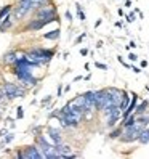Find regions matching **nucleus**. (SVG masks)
<instances>
[{
  "label": "nucleus",
  "mask_w": 149,
  "mask_h": 159,
  "mask_svg": "<svg viewBox=\"0 0 149 159\" xmlns=\"http://www.w3.org/2000/svg\"><path fill=\"white\" fill-rule=\"evenodd\" d=\"M31 2H32V5H34V10H37L39 7H42V5L48 3L50 0H31Z\"/></svg>",
  "instance_id": "nucleus-25"
},
{
  "label": "nucleus",
  "mask_w": 149,
  "mask_h": 159,
  "mask_svg": "<svg viewBox=\"0 0 149 159\" xmlns=\"http://www.w3.org/2000/svg\"><path fill=\"white\" fill-rule=\"evenodd\" d=\"M130 100H131V95H130V92H127V90H124V93H122V100H120V105H119V108L122 109V112L128 108V105H130Z\"/></svg>",
  "instance_id": "nucleus-17"
},
{
  "label": "nucleus",
  "mask_w": 149,
  "mask_h": 159,
  "mask_svg": "<svg viewBox=\"0 0 149 159\" xmlns=\"http://www.w3.org/2000/svg\"><path fill=\"white\" fill-rule=\"evenodd\" d=\"M95 67H96V69H101V71L109 69V66H107L106 63H101V61H95Z\"/></svg>",
  "instance_id": "nucleus-26"
},
{
  "label": "nucleus",
  "mask_w": 149,
  "mask_h": 159,
  "mask_svg": "<svg viewBox=\"0 0 149 159\" xmlns=\"http://www.w3.org/2000/svg\"><path fill=\"white\" fill-rule=\"evenodd\" d=\"M109 105V88H100L95 90V111L101 112L103 108Z\"/></svg>",
  "instance_id": "nucleus-5"
},
{
  "label": "nucleus",
  "mask_w": 149,
  "mask_h": 159,
  "mask_svg": "<svg viewBox=\"0 0 149 159\" xmlns=\"http://www.w3.org/2000/svg\"><path fill=\"white\" fill-rule=\"evenodd\" d=\"M47 133H48V137H50V140H51V143H53V145L63 143V133H61L59 129L48 126V127H47Z\"/></svg>",
  "instance_id": "nucleus-8"
},
{
  "label": "nucleus",
  "mask_w": 149,
  "mask_h": 159,
  "mask_svg": "<svg viewBox=\"0 0 149 159\" xmlns=\"http://www.w3.org/2000/svg\"><path fill=\"white\" fill-rule=\"evenodd\" d=\"M101 24H103V19H96V21H95V29H98Z\"/></svg>",
  "instance_id": "nucleus-40"
},
{
  "label": "nucleus",
  "mask_w": 149,
  "mask_h": 159,
  "mask_svg": "<svg viewBox=\"0 0 149 159\" xmlns=\"http://www.w3.org/2000/svg\"><path fill=\"white\" fill-rule=\"evenodd\" d=\"M147 45H149V43H147Z\"/></svg>",
  "instance_id": "nucleus-50"
},
{
  "label": "nucleus",
  "mask_w": 149,
  "mask_h": 159,
  "mask_svg": "<svg viewBox=\"0 0 149 159\" xmlns=\"http://www.w3.org/2000/svg\"><path fill=\"white\" fill-rule=\"evenodd\" d=\"M42 37L47 39V40H58V39L61 37V29L58 27V29H53V31H50V32H45V34H42Z\"/></svg>",
  "instance_id": "nucleus-18"
},
{
  "label": "nucleus",
  "mask_w": 149,
  "mask_h": 159,
  "mask_svg": "<svg viewBox=\"0 0 149 159\" xmlns=\"http://www.w3.org/2000/svg\"><path fill=\"white\" fill-rule=\"evenodd\" d=\"M3 100H5V96H3V93H2V92H0V103H2Z\"/></svg>",
  "instance_id": "nucleus-47"
},
{
  "label": "nucleus",
  "mask_w": 149,
  "mask_h": 159,
  "mask_svg": "<svg viewBox=\"0 0 149 159\" xmlns=\"http://www.w3.org/2000/svg\"><path fill=\"white\" fill-rule=\"evenodd\" d=\"M117 15L120 16V18H122V16H125V11H124V8H122V7H120V8L117 10Z\"/></svg>",
  "instance_id": "nucleus-39"
},
{
  "label": "nucleus",
  "mask_w": 149,
  "mask_h": 159,
  "mask_svg": "<svg viewBox=\"0 0 149 159\" xmlns=\"http://www.w3.org/2000/svg\"><path fill=\"white\" fill-rule=\"evenodd\" d=\"M116 27H119V29H122L124 27V24H122V21H116V24H114Z\"/></svg>",
  "instance_id": "nucleus-44"
},
{
  "label": "nucleus",
  "mask_w": 149,
  "mask_h": 159,
  "mask_svg": "<svg viewBox=\"0 0 149 159\" xmlns=\"http://www.w3.org/2000/svg\"><path fill=\"white\" fill-rule=\"evenodd\" d=\"M138 143H140V145H149V126L143 129V132L140 133Z\"/></svg>",
  "instance_id": "nucleus-19"
},
{
  "label": "nucleus",
  "mask_w": 149,
  "mask_h": 159,
  "mask_svg": "<svg viewBox=\"0 0 149 159\" xmlns=\"http://www.w3.org/2000/svg\"><path fill=\"white\" fill-rule=\"evenodd\" d=\"M83 79H85V81H90V79H91V74H87V76H85Z\"/></svg>",
  "instance_id": "nucleus-48"
},
{
  "label": "nucleus",
  "mask_w": 149,
  "mask_h": 159,
  "mask_svg": "<svg viewBox=\"0 0 149 159\" xmlns=\"http://www.w3.org/2000/svg\"><path fill=\"white\" fill-rule=\"evenodd\" d=\"M11 11H13V5H3V7L0 8V22H2V19L7 15H10Z\"/></svg>",
  "instance_id": "nucleus-21"
},
{
  "label": "nucleus",
  "mask_w": 149,
  "mask_h": 159,
  "mask_svg": "<svg viewBox=\"0 0 149 159\" xmlns=\"http://www.w3.org/2000/svg\"><path fill=\"white\" fill-rule=\"evenodd\" d=\"M124 7H125V8H130V7H131V0H125V2H124Z\"/></svg>",
  "instance_id": "nucleus-42"
},
{
  "label": "nucleus",
  "mask_w": 149,
  "mask_h": 159,
  "mask_svg": "<svg viewBox=\"0 0 149 159\" xmlns=\"http://www.w3.org/2000/svg\"><path fill=\"white\" fill-rule=\"evenodd\" d=\"M80 55L82 56H87V55H90V50L85 47V48H80Z\"/></svg>",
  "instance_id": "nucleus-36"
},
{
  "label": "nucleus",
  "mask_w": 149,
  "mask_h": 159,
  "mask_svg": "<svg viewBox=\"0 0 149 159\" xmlns=\"http://www.w3.org/2000/svg\"><path fill=\"white\" fill-rule=\"evenodd\" d=\"M144 112H149V100H140L138 105H136L135 114L140 116V114H144Z\"/></svg>",
  "instance_id": "nucleus-14"
},
{
  "label": "nucleus",
  "mask_w": 149,
  "mask_h": 159,
  "mask_svg": "<svg viewBox=\"0 0 149 159\" xmlns=\"http://www.w3.org/2000/svg\"><path fill=\"white\" fill-rule=\"evenodd\" d=\"M83 96H85V103H87V108L95 109V90H87V92H83Z\"/></svg>",
  "instance_id": "nucleus-16"
},
{
  "label": "nucleus",
  "mask_w": 149,
  "mask_h": 159,
  "mask_svg": "<svg viewBox=\"0 0 149 159\" xmlns=\"http://www.w3.org/2000/svg\"><path fill=\"white\" fill-rule=\"evenodd\" d=\"M122 133H124V127L120 126V124H117L116 127L109 129V132H107V140H119Z\"/></svg>",
  "instance_id": "nucleus-12"
},
{
  "label": "nucleus",
  "mask_w": 149,
  "mask_h": 159,
  "mask_svg": "<svg viewBox=\"0 0 149 159\" xmlns=\"http://www.w3.org/2000/svg\"><path fill=\"white\" fill-rule=\"evenodd\" d=\"M76 10H77V18L80 19V21H87V15H85V11H83V8H82V5L80 3H76Z\"/></svg>",
  "instance_id": "nucleus-22"
},
{
  "label": "nucleus",
  "mask_w": 149,
  "mask_h": 159,
  "mask_svg": "<svg viewBox=\"0 0 149 159\" xmlns=\"http://www.w3.org/2000/svg\"><path fill=\"white\" fill-rule=\"evenodd\" d=\"M131 71H133L135 74H141V72H143V67H141V66H140V67H138V66H131Z\"/></svg>",
  "instance_id": "nucleus-34"
},
{
  "label": "nucleus",
  "mask_w": 149,
  "mask_h": 159,
  "mask_svg": "<svg viewBox=\"0 0 149 159\" xmlns=\"http://www.w3.org/2000/svg\"><path fill=\"white\" fill-rule=\"evenodd\" d=\"M143 127L141 124H133V126H130V127H125L124 129V133L120 135V138L119 141L120 143H135V141H138V137H140V133L143 132Z\"/></svg>",
  "instance_id": "nucleus-2"
},
{
  "label": "nucleus",
  "mask_w": 149,
  "mask_h": 159,
  "mask_svg": "<svg viewBox=\"0 0 149 159\" xmlns=\"http://www.w3.org/2000/svg\"><path fill=\"white\" fill-rule=\"evenodd\" d=\"M103 47H104V42H103V40L96 42V48H103Z\"/></svg>",
  "instance_id": "nucleus-43"
},
{
  "label": "nucleus",
  "mask_w": 149,
  "mask_h": 159,
  "mask_svg": "<svg viewBox=\"0 0 149 159\" xmlns=\"http://www.w3.org/2000/svg\"><path fill=\"white\" fill-rule=\"evenodd\" d=\"M64 18H66L67 21H69V22H71V21L74 19V18H72V13H71L69 10H66V11H64Z\"/></svg>",
  "instance_id": "nucleus-33"
},
{
  "label": "nucleus",
  "mask_w": 149,
  "mask_h": 159,
  "mask_svg": "<svg viewBox=\"0 0 149 159\" xmlns=\"http://www.w3.org/2000/svg\"><path fill=\"white\" fill-rule=\"evenodd\" d=\"M147 64H149V63H147V60H141V61H140V66L143 67V69H146Z\"/></svg>",
  "instance_id": "nucleus-37"
},
{
  "label": "nucleus",
  "mask_w": 149,
  "mask_h": 159,
  "mask_svg": "<svg viewBox=\"0 0 149 159\" xmlns=\"http://www.w3.org/2000/svg\"><path fill=\"white\" fill-rule=\"evenodd\" d=\"M21 151H22V159H43L42 151L39 150V146L36 143H34V145H27V146H22Z\"/></svg>",
  "instance_id": "nucleus-7"
},
{
  "label": "nucleus",
  "mask_w": 149,
  "mask_h": 159,
  "mask_svg": "<svg viewBox=\"0 0 149 159\" xmlns=\"http://www.w3.org/2000/svg\"><path fill=\"white\" fill-rule=\"evenodd\" d=\"M85 39H87V34H85V32H82V34H80V36L76 39V40H74V43H76V45H79V43H82V42L85 40Z\"/></svg>",
  "instance_id": "nucleus-29"
},
{
  "label": "nucleus",
  "mask_w": 149,
  "mask_h": 159,
  "mask_svg": "<svg viewBox=\"0 0 149 159\" xmlns=\"http://www.w3.org/2000/svg\"><path fill=\"white\" fill-rule=\"evenodd\" d=\"M36 11V16L37 18H53V16H58V10L51 2L42 5V7H39Z\"/></svg>",
  "instance_id": "nucleus-6"
},
{
  "label": "nucleus",
  "mask_w": 149,
  "mask_h": 159,
  "mask_svg": "<svg viewBox=\"0 0 149 159\" xmlns=\"http://www.w3.org/2000/svg\"><path fill=\"white\" fill-rule=\"evenodd\" d=\"M146 90H147V92H149V85H146Z\"/></svg>",
  "instance_id": "nucleus-49"
},
{
  "label": "nucleus",
  "mask_w": 149,
  "mask_h": 159,
  "mask_svg": "<svg viewBox=\"0 0 149 159\" xmlns=\"http://www.w3.org/2000/svg\"><path fill=\"white\" fill-rule=\"evenodd\" d=\"M79 81H83V76H76L74 77V82H79Z\"/></svg>",
  "instance_id": "nucleus-45"
},
{
  "label": "nucleus",
  "mask_w": 149,
  "mask_h": 159,
  "mask_svg": "<svg viewBox=\"0 0 149 159\" xmlns=\"http://www.w3.org/2000/svg\"><path fill=\"white\" fill-rule=\"evenodd\" d=\"M125 19H127L128 24H131V22L136 21V13L135 11H130V13H125Z\"/></svg>",
  "instance_id": "nucleus-24"
},
{
  "label": "nucleus",
  "mask_w": 149,
  "mask_h": 159,
  "mask_svg": "<svg viewBox=\"0 0 149 159\" xmlns=\"http://www.w3.org/2000/svg\"><path fill=\"white\" fill-rule=\"evenodd\" d=\"M107 88H109V105H120L124 90L117 87H107Z\"/></svg>",
  "instance_id": "nucleus-9"
},
{
  "label": "nucleus",
  "mask_w": 149,
  "mask_h": 159,
  "mask_svg": "<svg viewBox=\"0 0 149 159\" xmlns=\"http://www.w3.org/2000/svg\"><path fill=\"white\" fill-rule=\"evenodd\" d=\"M55 21H59V19H58V16H53V18H37V16H36V18L31 19V21L26 24L24 31L37 32V31L42 29V27H45L47 24H50V22H55Z\"/></svg>",
  "instance_id": "nucleus-4"
},
{
  "label": "nucleus",
  "mask_w": 149,
  "mask_h": 159,
  "mask_svg": "<svg viewBox=\"0 0 149 159\" xmlns=\"http://www.w3.org/2000/svg\"><path fill=\"white\" fill-rule=\"evenodd\" d=\"M16 60H18V53L15 52V50H10V52H7L3 55V58H2V63L5 66H13L16 63Z\"/></svg>",
  "instance_id": "nucleus-10"
},
{
  "label": "nucleus",
  "mask_w": 149,
  "mask_h": 159,
  "mask_svg": "<svg viewBox=\"0 0 149 159\" xmlns=\"http://www.w3.org/2000/svg\"><path fill=\"white\" fill-rule=\"evenodd\" d=\"M136 122L141 124L143 127H147L149 126V112H144V114L136 116Z\"/></svg>",
  "instance_id": "nucleus-20"
},
{
  "label": "nucleus",
  "mask_w": 149,
  "mask_h": 159,
  "mask_svg": "<svg viewBox=\"0 0 149 159\" xmlns=\"http://www.w3.org/2000/svg\"><path fill=\"white\" fill-rule=\"evenodd\" d=\"M15 140V133H7V135H5V137H3V140H2V143H0V148H3V146L5 145H8V143H11V141H13Z\"/></svg>",
  "instance_id": "nucleus-23"
},
{
  "label": "nucleus",
  "mask_w": 149,
  "mask_h": 159,
  "mask_svg": "<svg viewBox=\"0 0 149 159\" xmlns=\"http://www.w3.org/2000/svg\"><path fill=\"white\" fill-rule=\"evenodd\" d=\"M7 133H8V129H2V130H0V138H3Z\"/></svg>",
  "instance_id": "nucleus-38"
},
{
  "label": "nucleus",
  "mask_w": 149,
  "mask_h": 159,
  "mask_svg": "<svg viewBox=\"0 0 149 159\" xmlns=\"http://www.w3.org/2000/svg\"><path fill=\"white\" fill-rule=\"evenodd\" d=\"M0 92L3 93L5 100H15V98H24L27 95V88L22 87L21 84L15 82H3L0 87Z\"/></svg>",
  "instance_id": "nucleus-1"
},
{
  "label": "nucleus",
  "mask_w": 149,
  "mask_h": 159,
  "mask_svg": "<svg viewBox=\"0 0 149 159\" xmlns=\"http://www.w3.org/2000/svg\"><path fill=\"white\" fill-rule=\"evenodd\" d=\"M117 61H119V63L122 64L124 67H127V69H131V64H130V63H127V61H124V58H122V56H120V55L117 56Z\"/></svg>",
  "instance_id": "nucleus-28"
},
{
  "label": "nucleus",
  "mask_w": 149,
  "mask_h": 159,
  "mask_svg": "<svg viewBox=\"0 0 149 159\" xmlns=\"http://www.w3.org/2000/svg\"><path fill=\"white\" fill-rule=\"evenodd\" d=\"M31 11H34V5H32L31 0H18L16 7H13L11 15H13L15 21H19L21 18H24L27 13H31Z\"/></svg>",
  "instance_id": "nucleus-3"
},
{
  "label": "nucleus",
  "mask_w": 149,
  "mask_h": 159,
  "mask_svg": "<svg viewBox=\"0 0 149 159\" xmlns=\"http://www.w3.org/2000/svg\"><path fill=\"white\" fill-rule=\"evenodd\" d=\"M22 117H24V108L18 106L16 108V119H22Z\"/></svg>",
  "instance_id": "nucleus-27"
},
{
  "label": "nucleus",
  "mask_w": 149,
  "mask_h": 159,
  "mask_svg": "<svg viewBox=\"0 0 149 159\" xmlns=\"http://www.w3.org/2000/svg\"><path fill=\"white\" fill-rule=\"evenodd\" d=\"M128 47H130V48H131V50H135V48H136V47H138V45H136V42H135V40H131V42H130V43H128Z\"/></svg>",
  "instance_id": "nucleus-41"
},
{
  "label": "nucleus",
  "mask_w": 149,
  "mask_h": 159,
  "mask_svg": "<svg viewBox=\"0 0 149 159\" xmlns=\"http://www.w3.org/2000/svg\"><path fill=\"white\" fill-rule=\"evenodd\" d=\"M120 119H122V116H120V114H114V116H109V117H104V127L106 129L116 127L117 124L120 122Z\"/></svg>",
  "instance_id": "nucleus-13"
},
{
  "label": "nucleus",
  "mask_w": 149,
  "mask_h": 159,
  "mask_svg": "<svg viewBox=\"0 0 149 159\" xmlns=\"http://www.w3.org/2000/svg\"><path fill=\"white\" fill-rule=\"evenodd\" d=\"M13 22H15V19H13V15H7L5 18L2 19V22H0V32H7L8 29H11L13 27Z\"/></svg>",
  "instance_id": "nucleus-11"
},
{
  "label": "nucleus",
  "mask_w": 149,
  "mask_h": 159,
  "mask_svg": "<svg viewBox=\"0 0 149 159\" xmlns=\"http://www.w3.org/2000/svg\"><path fill=\"white\" fill-rule=\"evenodd\" d=\"M83 69H85V71H90V64H88V63H85V66H83Z\"/></svg>",
  "instance_id": "nucleus-46"
},
{
  "label": "nucleus",
  "mask_w": 149,
  "mask_h": 159,
  "mask_svg": "<svg viewBox=\"0 0 149 159\" xmlns=\"http://www.w3.org/2000/svg\"><path fill=\"white\" fill-rule=\"evenodd\" d=\"M67 103H69V105H72V106H76V108H82V111H83V108H87V103H85V96H83V93L77 95L76 98L69 100Z\"/></svg>",
  "instance_id": "nucleus-15"
},
{
  "label": "nucleus",
  "mask_w": 149,
  "mask_h": 159,
  "mask_svg": "<svg viewBox=\"0 0 149 159\" xmlns=\"http://www.w3.org/2000/svg\"><path fill=\"white\" fill-rule=\"evenodd\" d=\"M63 92H64V87H63V84H59V85H58V92H56V96H58V98H61V96H63Z\"/></svg>",
  "instance_id": "nucleus-32"
},
{
  "label": "nucleus",
  "mask_w": 149,
  "mask_h": 159,
  "mask_svg": "<svg viewBox=\"0 0 149 159\" xmlns=\"http://www.w3.org/2000/svg\"><path fill=\"white\" fill-rule=\"evenodd\" d=\"M42 130H43V126H36V127H32V133H42Z\"/></svg>",
  "instance_id": "nucleus-31"
},
{
  "label": "nucleus",
  "mask_w": 149,
  "mask_h": 159,
  "mask_svg": "<svg viewBox=\"0 0 149 159\" xmlns=\"http://www.w3.org/2000/svg\"><path fill=\"white\" fill-rule=\"evenodd\" d=\"M50 101H51V96L48 95V96H45V98L42 100V106H47V105H50Z\"/></svg>",
  "instance_id": "nucleus-35"
},
{
  "label": "nucleus",
  "mask_w": 149,
  "mask_h": 159,
  "mask_svg": "<svg viewBox=\"0 0 149 159\" xmlns=\"http://www.w3.org/2000/svg\"><path fill=\"white\" fill-rule=\"evenodd\" d=\"M128 61H130V63H135V61H138V55H136L135 52H130V53H128Z\"/></svg>",
  "instance_id": "nucleus-30"
}]
</instances>
